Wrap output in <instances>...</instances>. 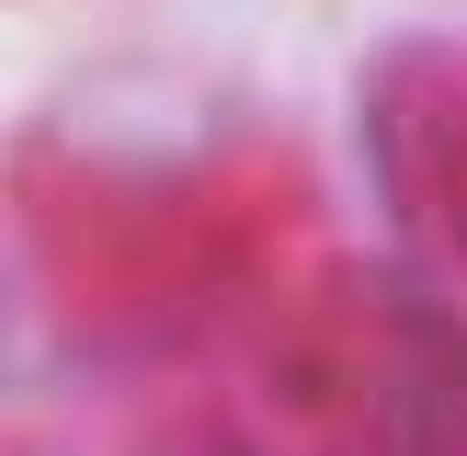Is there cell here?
I'll list each match as a JSON object with an SVG mask.
<instances>
[]
</instances>
